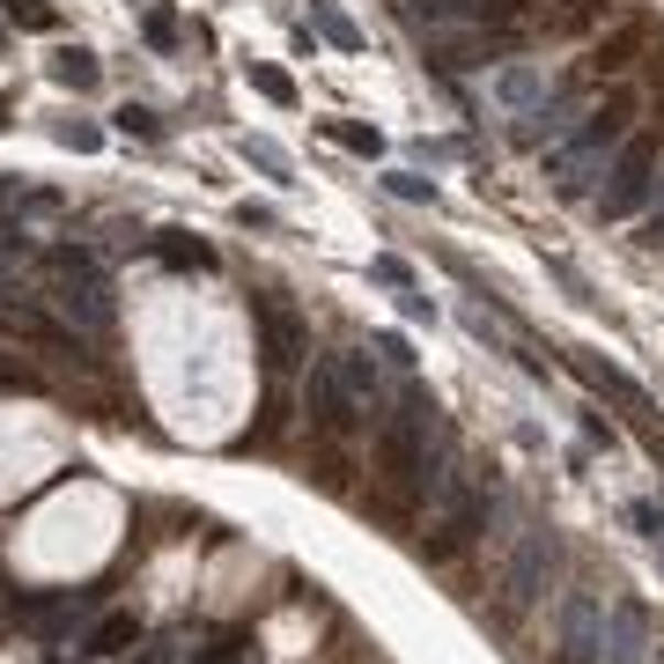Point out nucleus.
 Masks as SVG:
<instances>
[{
    "label": "nucleus",
    "mask_w": 664,
    "mask_h": 664,
    "mask_svg": "<svg viewBox=\"0 0 664 664\" xmlns=\"http://www.w3.org/2000/svg\"><path fill=\"white\" fill-rule=\"evenodd\" d=\"M52 311H59V325L67 333H111L119 325V295H111V281H104V266L89 259V251H52Z\"/></svg>",
    "instance_id": "nucleus-1"
},
{
    "label": "nucleus",
    "mask_w": 664,
    "mask_h": 664,
    "mask_svg": "<svg viewBox=\"0 0 664 664\" xmlns=\"http://www.w3.org/2000/svg\"><path fill=\"white\" fill-rule=\"evenodd\" d=\"M620 141H628V97H613L590 126H576V133H562V141H554V155H546V177H554V193H568V199L590 193L598 163H606Z\"/></svg>",
    "instance_id": "nucleus-2"
},
{
    "label": "nucleus",
    "mask_w": 664,
    "mask_h": 664,
    "mask_svg": "<svg viewBox=\"0 0 664 664\" xmlns=\"http://www.w3.org/2000/svg\"><path fill=\"white\" fill-rule=\"evenodd\" d=\"M428 510H436V540H428V554L450 562V554H466V546L480 540V524H488V488H480L472 472L450 466V480L428 494Z\"/></svg>",
    "instance_id": "nucleus-3"
},
{
    "label": "nucleus",
    "mask_w": 664,
    "mask_h": 664,
    "mask_svg": "<svg viewBox=\"0 0 664 664\" xmlns=\"http://www.w3.org/2000/svg\"><path fill=\"white\" fill-rule=\"evenodd\" d=\"M613 185L598 193V215H613V221H628L650 199V185H657V141H620L613 148Z\"/></svg>",
    "instance_id": "nucleus-4"
},
{
    "label": "nucleus",
    "mask_w": 664,
    "mask_h": 664,
    "mask_svg": "<svg viewBox=\"0 0 664 664\" xmlns=\"http://www.w3.org/2000/svg\"><path fill=\"white\" fill-rule=\"evenodd\" d=\"M554 532H524L510 554V568H502V613H532L546 598V576H554Z\"/></svg>",
    "instance_id": "nucleus-5"
},
{
    "label": "nucleus",
    "mask_w": 664,
    "mask_h": 664,
    "mask_svg": "<svg viewBox=\"0 0 664 664\" xmlns=\"http://www.w3.org/2000/svg\"><path fill=\"white\" fill-rule=\"evenodd\" d=\"M606 650V598L598 590H568L562 598V664H598Z\"/></svg>",
    "instance_id": "nucleus-6"
},
{
    "label": "nucleus",
    "mask_w": 664,
    "mask_h": 664,
    "mask_svg": "<svg viewBox=\"0 0 664 664\" xmlns=\"http://www.w3.org/2000/svg\"><path fill=\"white\" fill-rule=\"evenodd\" d=\"M251 325H259V347H266L273 369H295L303 355H311V333H303V318H295L289 303L259 295V303H251Z\"/></svg>",
    "instance_id": "nucleus-7"
},
{
    "label": "nucleus",
    "mask_w": 664,
    "mask_h": 664,
    "mask_svg": "<svg viewBox=\"0 0 664 664\" xmlns=\"http://www.w3.org/2000/svg\"><path fill=\"white\" fill-rule=\"evenodd\" d=\"M650 657H657V642H650V613H642L635 598L606 606V650H598V664H650Z\"/></svg>",
    "instance_id": "nucleus-8"
},
{
    "label": "nucleus",
    "mask_w": 664,
    "mask_h": 664,
    "mask_svg": "<svg viewBox=\"0 0 664 664\" xmlns=\"http://www.w3.org/2000/svg\"><path fill=\"white\" fill-rule=\"evenodd\" d=\"M311 399H318V421H325V428H340V436L369 421V414H362V399H355V392L340 384V369H333V355H325V362L311 369Z\"/></svg>",
    "instance_id": "nucleus-9"
},
{
    "label": "nucleus",
    "mask_w": 664,
    "mask_h": 664,
    "mask_svg": "<svg viewBox=\"0 0 664 664\" xmlns=\"http://www.w3.org/2000/svg\"><path fill=\"white\" fill-rule=\"evenodd\" d=\"M23 613H30L37 635H59V628H74L81 613H97V584H89V590H59V598H30Z\"/></svg>",
    "instance_id": "nucleus-10"
},
{
    "label": "nucleus",
    "mask_w": 664,
    "mask_h": 664,
    "mask_svg": "<svg viewBox=\"0 0 664 664\" xmlns=\"http://www.w3.org/2000/svg\"><path fill=\"white\" fill-rule=\"evenodd\" d=\"M494 97L510 104V111H540L546 104V74L532 67V59H510V67L494 74Z\"/></svg>",
    "instance_id": "nucleus-11"
},
{
    "label": "nucleus",
    "mask_w": 664,
    "mask_h": 664,
    "mask_svg": "<svg viewBox=\"0 0 664 664\" xmlns=\"http://www.w3.org/2000/svg\"><path fill=\"white\" fill-rule=\"evenodd\" d=\"M333 369H340L347 392L362 399V414H377V406H384V369H377V355H333Z\"/></svg>",
    "instance_id": "nucleus-12"
},
{
    "label": "nucleus",
    "mask_w": 664,
    "mask_h": 664,
    "mask_svg": "<svg viewBox=\"0 0 664 664\" xmlns=\"http://www.w3.org/2000/svg\"><path fill=\"white\" fill-rule=\"evenodd\" d=\"M494 37H428V59H436L443 74H458V67H488L494 59Z\"/></svg>",
    "instance_id": "nucleus-13"
},
{
    "label": "nucleus",
    "mask_w": 664,
    "mask_h": 664,
    "mask_svg": "<svg viewBox=\"0 0 664 664\" xmlns=\"http://www.w3.org/2000/svg\"><path fill=\"white\" fill-rule=\"evenodd\" d=\"M568 111H576V97L562 89L554 104H540V111H524V126H516V141H532V148H540V141H562V133H568Z\"/></svg>",
    "instance_id": "nucleus-14"
},
{
    "label": "nucleus",
    "mask_w": 664,
    "mask_h": 664,
    "mask_svg": "<svg viewBox=\"0 0 664 664\" xmlns=\"http://www.w3.org/2000/svg\"><path fill=\"white\" fill-rule=\"evenodd\" d=\"M126 642H141V620H133V613H104L97 628H89V642H81V650H89V657H119Z\"/></svg>",
    "instance_id": "nucleus-15"
},
{
    "label": "nucleus",
    "mask_w": 664,
    "mask_h": 664,
    "mask_svg": "<svg viewBox=\"0 0 664 664\" xmlns=\"http://www.w3.org/2000/svg\"><path fill=\"white\" fill-rule=\"evenodd\" d=\"M244 81H251L266 104H281V111H295V104H303V97H295V81H289L281 67H266V59H244Z\"/></svg>",
    "instance_id": "nucleus-16"
},
{
    "label": "nucleus",
    "mask_w": 664,
    "mask_h": 664,
    "mask_svg": "<svg viewBox=\"0 0 664 664\" xmlns=\"http://www.w3.org/2000/svg\"><path fill=\"white\" fill-rule=\"evenodd\" d=\"M52 81H59V89H97V59L81 45H59L52 52Z\"/></svg>",
    "instance_id": "nucleus-17"
},
{
    "label": "nucleus",
    "mask_w": 664,
    "mask_h": 664,
    "mask_svg": "<svg viewBox=\"0 0 664 664\" xmlns=\"http://www.w3.org/2000/svg\"><path fill=\"white\" fill-rule=\"evenodd\" d=\"M311 23H318V30H325V37H333L340 52H362V30L347 23V15L333 8V0H311Z\"/></svg>",
    "instance_id": "nucleus-18"
},
{
    "label": "nucleus",
    "mask_w": 664,
    "mask_h": 664,
    "mask_svg": "<svg viewBox=\"0 0 664 664\" xmlns=\"http://www.w3.org/2000/svg\"><path fill=\"white\" fill-rule=\"evenodd\" d=\"M325 133H333L347 155H384V133H377V126H362V119H333Z\"/></svg>",
    "instance_id": "nucleus-19"
},
{
    "label": "nucleus",
    "mask_w": 664,
    "mask_h": 664,
    "mask_svg": "<svg viewBox=\"0 0 664 664\" xmlns=\"http://www.w3.org/2000/svg\"><path fill=\"white\" fill-rule=\"evenodd\" d=\"M406 15H428V23H472L480 15V0H406Z\"/></svg>",
    "instance_id": "nucleus-20"
},
{
    "label": "nucleus",
    "mask_w": 664,
    "mask_h": 664,
    "mask_svg": "<svg viewBox=\"0 0 664 664\" xmlns=\"http://www.w3.org/2000/svg\"><path fill=\"white\" fill-rule=\"evenodd\" d=\"M111 126H119L126 141H155V133H163V119H155L148 104H119V111H111Z\"/></svg>",
    "instance_id": "nucleus-21"
},
{
    "label": "nucleus",
    "mask_w": 664,
    "mask_h": 664,
    "mask_svg": "<svg viewBox=\"0 0 664 664\" xmlns=\"http://www.w3.org/2000/svg\"><path fill=\"white\" fill-rule=\"evenodd\" d=\"M384 193L414 199V207H436V177H421V171H384Z\"/></svg>",
    "instance_id": "nucleus-22"
},
{
    "label": "nucleus",
    "mask_w": 664,
    "mask_h": 664,
    "mask_svg": "<svg viewBox=\"0 0 664 664\" xmlns=\"http://www.w3.org/2000/svg\"><path fill=\"white\" fill-rule=\"evenodd\" d=\"M0 15L23 30H59V15H52V0H0Z\"/></svg>",
    "instance_id": "nucleus-23"
},
{
    "label": "nucleus",
    "mask_w": 664,
    "mask_h": 664,
    "mask_svg": "<svg viewBox=\"0 0 664 664\" xmlns=\"http://www.w3.org/2000/svg\"><path fill=\"white\" fill-rule=\"evenodd\" d=\"M237 155H244L251 171H266V177H289V155H281L273 141H251V133H244V141H237Z\"/></svg>",
    "instance_id": "nucleus-24"
},
{
    "label": "nucleus",
    "mask_w": 664,
    "mask_h": 664,
    "mask_svg": "<svg viewBox=\"0 0 664 664\" xmlns=\"http://www.w3.org/2000/svg\"><path fill=\"white\" fill-rule=\"evenodd\" d=\"M141 30H148V45H155V52H171V45H177V15H171V8H148Z\"/></svg>",
    "instance_id": "nucleus-25"
},
{
    "label": "nucleus",
    "mask_w": 664,
    "mask_h": 664,
    "mask_svg": "<svg viewBox=\"0 0 664 664\" xmlns=\"http://www.w3.org/2000/svg\"><path fill=\"white\" fill-rule=\"evenodd\" d=\"M155 251H163L171 266H215V251H207V244H185V237H163Z\"/></svg>",
    "instance_id": "nucleus-26"
},
{
    "label": "nucleus",
    "mask_w": 664,
    "mask_h": 664,
    "mask_svg": "<svg viewBox=\"0 0 664 664\" xmlns=\"http://www.w3.org/2000/svg\"><path fill=\"white\" fill-rule=\"evenodd\" d=\"M141 664H193V650H185L177 635H155V642L141 650Z\"/></svg>",
    "instance_id": "nucleus-27"
},
{
    "label": "nucleus",
    "mask_w": 664,
    "mask_h": 664,
    "mask_svg": "<svg viewBox=\"0 0 664 664\" xmlns=\"http://www.w3.org/2000/svg\"><path fill=\"white\" fill-rule=\"evenodd\" d=\"M369 273H377L384 289H414V266H406V259H392V251H384V259H369Z\"/></svg>",
    "instance_id": "nucleus-28"
},
{
    "label": "nucleus",
    "mask_w": 664,
    "mask_h": 664,
    "mask_svg": "<svg viewBox=\"0 0 664 664\" xmlns=\"http://www.w3.org/2000/svg\"><path fill=\"white\" fill-rule=\"evenodd\" d=\"M628 524L650 532V540H664V510H657V502H628Z\"/></svg>",
    "instance_id": "nucleus-29"
},
{
    "label": "nucleus",
    "mask_w": 664,
    "mask_h": 664,
    "mask_svg": "<svg viewBox=\"0 0 664 664\" xmlns=\"http://www.w3.org/2000/svg\"><path fill=\"white\" fill-rule=\"evenodd\" d=\"M244 657H251V642L229 635V642H215V650H207V657H193V664H244Z\"/></svg>",
    "instance_id": "nucleus-30"
},
{
    "label": "nucleus",
    "mask_w": 664,
    "mask_h": 664,
    "mask_svg": "<svg viewBox=\"0 0 664 664\" xmlns=\"http://www.w3.org/2000/svg\"><path fill=\"white\" fill-rule=\"evenodd\" d=\"M59 141L89 155V148H104V133H97V126H81V119H67V126H59Z\"/></svg>",
    "instance_id": "nucleus-31"
},
{
    "label": "nucleus",
    "mask_w": 664,
    "mask_h": 664,
    "mask_svg": "<svg viewBox=\"0 0 664 664\" xmlns=\"http://www.w3.org/2000/svg\"><path fill=\"white\" fill-rule=\"evenodd\" d=\"M377 355H384L392 369H406V362H414V355H406V333H377Z\"/></svg>",
    "instance_id": "nucleus-32"
},
{
    "label": "nucleus",
    "mask_w": 664,
    "mask_h": 664,
    "mask_svg": "<svg viewBox=\"0 0 664 664\" xmlns=\"http://www.w3.org/2000/svg\"><path fill=\"white\" fill-rule=\"evenodd\" d=\"M237 221H244V229H273L281 215H273V207H251V199H244V207H237Z\"/></svg>",
    "instance_id": "nucleus-33"
},
{
    "label": "nucleus",
    "mask_w": 664,
    "mask_h": 664,
    "mask_svg": "<svg viewBox=\"0 0 664 664\" xmlns=\"http://www.w3.org/2000/svg\"><path fill=\"white\" fill-rule=\"evenodd\" d=\"M642 237H650V244H664V199H657V215L642 221Z\"/></svg>",
    "instance_id": "nucleus-34"
},
{
    "label": "nucleus",
    "mask_w": 664,
    "mask_h": 664,
    "mask_svg": "<svg viewBox=\"0 0 664 664\" xmlns=\"http://www.w3.org/2000/svg\"><path fill=\"white\" fill-rule=\"evenodd\" d=\"M0 126H8V104H0Z\"/></svg>",
    "instance_id": "nucleus-35"
},
{
    "label": "nucleus",
    "mask_w": 664,
    "mask_h": 664,
    "mask_svg": "<svg viewBox=\"0 0 664 664\" xmlns=\"http://www.w3.org/2000/svg\"><path fill=\"white\" fill-rule=\"evenodd\" d=\"M650 664H664V650H657V657H650Z\"/></svg>",
    "instance_id": "nucleus-36"
},
{
    "label": "nucleus",
    "mask_w": 664,
    "mask_h": 664,
    "mask_svg": "<svg viewBox=\"0 0 664 664\" xmlns=\"http://www.w3.org/2000/svg\"><path fill=\"white\" fill-rule=\"evenodd\" d=\"M0 45H8V30H0Z\"/></svg>",
    "instance_id": "nucleus-37"
}]
</instances>
